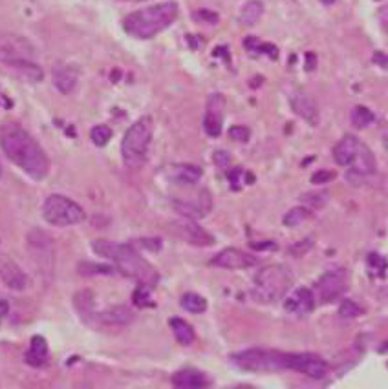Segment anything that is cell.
<instances>
[{"label": "cell", "mask_w": 388, "mask_h": 389, "mask_svg": "<svg viewBox=\"0 0 388 389\" xmlns=\"http://www.w3.org/2000/svg\"><path fill=\"white\" fill-rule=\"evenodd\" d=\"M374 62L375 64L383 66V68H388V55H384V53L381 52L374 53Z\"/></svg>", "instance_id": "obj_40"}, {"label": "cell", "mask_w": 388, "mask_h": 389, "mask_svg": "<svg viewBox=\"0 0 388 389\" xmlns=\"http://www.w3.org/2000/svg\"><path fill=\"white\" fill-rule=\"evenodd\" d=\"M333 178H336V172H332V170H318V172L314 174L311 183H314V185H323V183L332 181Z\"/></svg>", "instance_id": "obj_36"}, {"label": "cell", "mask_w": 388, "mask_h": 389, "mask_svg": "<svg viewBox=\"0 0 388 389\" xmlns=\"http://www.w3.org/2000/svg\"><path fill=\"white\" fill-rule=\"evenodd\" d=\"M53 81H55L57 90L61 91V94H70V91H74L75 84H77V74H75V69L65 66V68L55 69Z\"/></svg>", "instance_id": "obj_26"}, {"label": "cell", "mask_w": 388, "mask_h": 389, "mask_svg": "<svg viewBox=\"0 0 388 389\" xmlns=\"http://www.w3.org/2000/svg\"><path fill=\"white\" fill-rule=\"evenodd\" d=\"M213 208V198H211L209 191H200L194 199H185V201H174V210L182 214L187 220H200L205 218Z\"/></svg>", "instance_id": "obj_13"}, {"label": "cell", "mask_w": 388, "mask_h": 389, "mask_svg": "<svg viewBox=\"0 0 388 389\" xmlns=\"http://www.w3.org/2000/svg\"><path fill=\"white\" fill-rule=\"evenodd\" d=\"M179 305L185 311L192 312V315H200V312H204L207 309V300L196 293H185L182 296V300H179Z\"/></svg>", "instance_id": "obj_28"}, {"label": "cell", "mask_w": 388, "mask_h": 389, "mask_svg": "<svg viewBox=\"0 0 388 389\" xmlns=\"http://www.w3.org/2000/svg\"><path fill=\"white\" fill-rule=\"evenodd\" d=\"M368 267L370 269H379V276H383L387 273V259L383 256H379L377 252H372L368 256Z\"/></svg>", "instance_id": "obj_34"}, {"label": "cell", "mask_w": 388, "mask_h": 389, "mask_svg": "<svg viewBox=\"0 0 388 389\" xmlns=\"http://www.w3.org/2000/svg\"><path fill=\"white\" fill-rule=\"evenodd\" d=\"M229 135H231V139H235V141L245 143V141L249 139V130L245 128V126H231V130H229Z\"/></svg>", "instance_id": "obj_37"}, {"label": "cell", "mask_w": 388, "mask_h": 389, "mask_svg": "<svg viewBox=\"0 0 388 389\" xmlns=\"http://www.w3.org/2000/svg\"><path fill=\"white\" fill-rule=\"evenodd\" d=\"M374 121H375L374 112H372V110H368L367 106H355V108L352 110L353 128H357V130L367 128V126H370Z\"/></svg>", "instance_id": "obj_29"}, {"label": "cell", "mask_w": 388, "mask_h": 389, "mask_svg": "<svg viewBox=\"0 0 388 389\" xmlns=\"http://www.w3.org/2000/svg\"><path fill=\"white\" fill-rule=\"evenodd\" d=\"M209 384V378L198 369L187 368L172 375V385L179 389H201L207 388Z\"/></svg>", "instance_id": "obj_20"}, {"label": "cell", "mask_w": 388, "mask_h": 389, "mask_svg": "<svg viewBox=\"0 0 388 389\" xmlns=\"http://www.w3.org/2000/svg\"><path fill=\"white\" fill-rule=\"evenodd\" d=\"M74 305L79 316L88 324H92V318L96 315V298L92 291H79L74 296Z\"/></svg>", "instance_id": "obj_24"}, {"label": "cell", "mask_w": 388, "mask_h": 389, "mask_svg": "<svg viewBox=\"0 0 388 389\" xmlns=\"http://www.w3.org/2000/svg\"><path fill=\"white\" fill-rule=\"evenodd\" d=\"M121 2H145V0H121Z\"/></svg>", "instance_id": "obj_44"}, {"label": "cell", "mask_w": 388, "mask_h": 389, "mask_svg": "<svg viewBox=\"0 0 388 389\" xmlns=\"http://www.w3.org/2000/svg\"><path fill=\"white\" fill-rule=\"evenodd\" d=\"M361 145L362 141L359 137H355V135H345V137L340 139L339 143L333 147V159H336V163L339 164V167H346V169H348L350 164H352V161L355 159V156H357Z\"/></svg>", "instance_id": "obj_18"}, {"label": "cell", "mask_w": 388, "mask_h": 389, "mask_svg": "<svg viewBox=\"0 0 388 389\" xmlns=\"http://www.w3.org/2000/svg\"><path fill=\"white\" fill-rule=\"evenodd\" d=\"M211 265L213 267L220 269H233V271H238V269H251L255 265H258V259L255 256L248 254V252L240 251V249H235V247H229V249H223L218 254L211 259Z\"/></svg>", "instance_id": "obj_12"}, {"label": "cell", "mask_w": 388, "mask_h": 389, "mask_svg": "<svg viewBox=\"0 0 388 389\" xmlns=\"http://www.w3.org/2000/svg\"><path fill=\"white\" fill-rule=\"evenodd\" d=\"M213 159H214V163L218 164L220 169H226L227 164L231 163V156H229V154H227V152H222V150L214 152Z\"/></svg>", "instance_id": "obj_39"}, {"label": "cell", "mask_w": 388, "mask_h": 389, "mask_svg": "<svg viewBox=\"0 0 388 389\" xmlns=\"http://www.w3.org/2000/svg\"><path fill=\"white\" fill-rule=\"evenodd\" d=\"M311 212L308 210L306 207H295L292 208V210H288L286 214H284L282 218V223L286 227H296L301 225L302 221H306L308 218H310Z\"/></svg>", "instance_id": "obj_30"}, {"label": "cell", "mask_w": 388, "mask_h": 389, "mask_svg": "<svg viewBox=\"0 0 388 389\" xmlns=\"http://www.w3.org/2000/svg\"><path fill=\"white\" fill-rule=\"evenodd\" d=\"M223 115H226V97L222 94H213L207 99L204 117L205 134L209 137H218L223 128Z\"/></svg>", "instance_id": "obj_10"}, {"label": "cell", "mask_w": 388, "mask_h": 389, "mask_svg": "<svg viewBox=\"0 0 388 389\" xmlns=\"http://www.w3.org/2000/svg\"><path fill=\"white\" fill-rule=\"evenodd\" d=\"M233 363L244 371L270 373L289 369V353L270 349H248L231 356Z\"/></svg>", "instance_id": "obj_6"}, {"label": "cell", "mask_w": 388, "mask_h": 389, "mask_svg": "<svg viewBox=\"0 0 388 389\" xmlns=\"http://www.w3.org/2000/svg\"><path fill=\"white\" fill-rule=\"evenodd\" d=\"M348 289V273L345 269H332L318 278L315 283L314 294L321 303H332L340 298V294H345Z\"/></svg>", "instance_id": "obj_8"}, {"label": "cell", "mask_w": 388, "mask_h": 389, "mask_svg": "<svg viewBox=\"0 0 388 389\" xmlns=\"http://www.w3.org/2000/svg\"><path fill=\"white\" fill-rule=\"evenodd\" d=\"M0 147L6 157L31 179L43 181L50 172V159L35 139L18 125H6L0 132Z\"/></svg>", "instance_id": "obj_1"}, {"label": "cell", "mask_w": 388, "mask_h": 389, "mask_svg": "<svg viewBox=\"0 0 388 389\" xmlns=\"http://www.w3.org/2000/svg\"><path fill=\"white\" fill-rule=\"evenodd\" d=\"M289 371L302 373V375L321 380L328 373V363L315 353H289Z\"/></svg>", "instance_id": "obj_9"}, {"label": "cell", "mask_w": 388, "mask_h": 389, "mask_svg": "<svg viewBox=\"0 0 388 389\" xmlns=\"http://www.w3.org/2000/svg\"><path fill=\"white\" fill-rule=\"evenodd\" d=\"M178 18V4L169 0L162 4L147 6L143 9H138L123 21V28L128 35L135 39H153L157 33L172 24Z\"/></svg>", "instance_id": "obj_3"}, {"label": "cell", "mask_w": 388, "mask_h": 389, "mask_svg": "<svg viewBox=\"0 0 388 389\" xmlns=\"http://www.w3.org/2000/svg\"><path fill=\"white\" fill-rule=\"evenodd\" d=\"M321 2H323V4H326V6H332V4H336V0H321Z\"/></svg>", "instance_id": "obj_43"}, {"label": "cell", "mask_w": 388, "mask_h": 389, "mask_svg": "<svg viewBox=\"0 0 388 389\" xmlns=\"http://www.w3.org/2000/svg\"><path fill=\"white\" fill-rule=\"evenodd\" d=\"M201 176H204V170L196 164H176L170 170V179L179 183V185H194L200 181Z\"/></svg>", "instance_id": "obj_23"}, {"label": "cell", "mask_w": 388, "mask_h": 389, "mask_svg": "<svg viewBox=\"0 0 388 389\" xmlns=\"http://www.w3.org/2000/svg\"><path fill=\"white\" fill-rule=\"evenodd\" d=\"M362 312L365 311H362L361 305H357L353 300H345V302L340 303L339 315L343 316V318H357V316H361Z\"/></svg>", "instance_id": "obj_32"}, {"label": "cell", "mask_w": 388, "mask_h": 389, "mask_svg": "<svg viewBox=\"0 0 388 389\" xmlns=\"http://www.w3.org/2000/svg\"><path fill=\"white\" fill-rule=\"evenodd\" d=\"M154 134V123L153 117H141L131 128L127 130V134L123 135L121 141V156L123 161L131 169H138L145 163L148 154V147L153 141Z\"/></svg>", "instance_id": "obj_5"}, {"label": "cell", "mask_w": 388, "mask_h": 389, "mask_svg": "<svg viewBox=\"0 0 388 389\" xmlns=\"http://www.w3.org/2000/svg\"><path fill=\"white\" fill-rule=\"evenodd\" d=\"M113 271H118L116 267H110V265H97V264H81L79 265V273L81 274H99V273H105L110 274L113 273Z\"/></svg>", "instance_id": "obj_33"}, {"label": "cell", "mask_w": 388, "mask_h": 389, "mask_svg": "<svg viewBox=\"0 0 388 389\" xmlns=\"http://www.w3.org/2000/svg\"><path fill=\"white\" fill-rule=\"evenodd\" d=\"M90 137H92V143L96 147H105V145H109L110 139H112V128L106 125L94 126L92 132H90Z\"/></svg>", "instance_id": "obj_31"}, {"label": "cell", "mask_w": 388, "mask_h": 389, "mask_svg": "<svg viewBox=\"0 0 388 389\" xmlns=\"http://www.w3.org/2000/svg\"><path fill=\"white\" fill-rule=\"evenodd\" d=\"M293 281L295 276L286 265H266L255 276L251 296L258 303H275L289 293Z\"/></svg>", "instance_id": "obj_4"}, {"label": "cell", "mask_w": 388, "mask_h": 389, "mask_svg": "<svg viewBox=\"0 0 388 389\" xmlns=\"http://www.w3.org/2000/svg\"><path fill=\"white\" fill-rule=\"evenodd\" d=\"M134 303L140 305V308H145V305H153V302L148 300V287L140 286V289L135 291L134 294Z\"/></svg>", "instance_id": "obj_35"}, {"label": "cell", "mask_w": 388, "mask_h": 389, "mask_svg": "<svg viewBox=\"0 0 388 389\" xmlns=\"http://www.w3.org/2000/svg\"><path fill=\"white\" fill-rule=\"evenodd\" d=\"M28 245H30V252L37 258V264L40 267H52L53 264V243L48 238V234L40 232V230H33L28 236Z\"/></svg>", "instance_id": "obj_14"}, {"label": "cell", "mask_w": 388, "mask_h": 389, "mask_svg": "<svg viewBox=\"0 0 388 389\" xmlns=\"http://www.w3.org/2000/svg\"><path fill=\"white\" fill-rule=\"evenodd\" d=\"M292 108L296 115L304 119L308 125H317L318 123V106L317 101L308 94V91H295L292 97Z\"/></svg>", "instance_id": "obj_16"}, {"label": "cell", "mask_w": 388, "mask_h": 389, "mask_svg": "<svg viewBox=\"0 0 388 389\" xmlns=\"http://www.w3.org/2000/svg\"><path fill=\"white\" fill-rule=\"evenodd\" d=\"M134 320V312L125 305H118V308H109L105 311L96 312L92 322H101L103 325H127Z\"/></svg>", "instance_id": "obj_22"}, {"label": "cell", "mask_w": 388, "mask_h": 389, "mask_svg": "<svg viewBox=\"0 0 388 389\" xmlns=\"http://www.w3.org/2000/svg\"><path fill=\"white\" fill-rule=\"evenodd\" d=\"M92 249L97 256L110 259L123 276L134 278L140 286L148 287V289L157 286V281H160L157 271L132 245L110 242V239H96L92 243Z\"/></svg>", "instance_id": "obj_2"}, {"label": "cell", "mask_w": 388, "mask_h": 389, "mask_svg": "<svg viewBox=\"0 0 388 389\" xmlns=\"http://www.w3.org/2000/svg\"><path fill=\"white\" fill-rule=\"evenodd\" d=\"M0 278L4 280L6 286L13 291H22L28 286V276L21 271L15 261L6 256H0Z\"/></svg>", "instance_id": "obj_19"}, {"label": "cell", "mask_w": 388, "mask_h": 389, "mask_svg": "<svg viewBox=\"0 0 388 389\" xmlns=\"http://www.w3.org/2000/svg\"><path fill=\"white\" fill-rule=\"evenodd\" d=\"M170 329H172V333H174V338L178 340V344L182 346H191L196 340V333H194V329L191 327V324L184 320V318H170L169 320Z\"/></svg>", "instance_id": "obj_25"}, {"label": "cell", "mask_w": 388, "mask_h": 389, "mask_svg": "<svg viewBox=\"0 0 388 389\" xmlns=\"http://www.w3.org/2000/svg\"><path fill=\"white\" fill-rule=\"evenodd\" d=\"M31 57H33V50L30 43L15 35H0V62L8 66L9 62L22 61V59L31 61Z\"/></svg>", "instance_id": "obj_11"}, {"label": "cell", "mask_w": 388, "mask_h": 389, "mask_svg": "<svg viewBox=\"0 0 388 389\" xmlns=\"http://www.w3.org/2000/svg\"><path fill=\"white\" fill-rule=\"evenodd\" d=\"M284 309L295 316H308L314 312L315 309V294L306 287L296 289L295 293L289 294L286 302H284Z\"/></svg>", "instance_id": "obj_15"}, {"label": "cell", "mask_w": 388, "mask_h": 389, "mask_svg": "<svg viewBox=\"0 0 388 389\" xmlns=\"http://www.w3.org/2000/svg\"><path fill=\"white\" fill-rule=\"evenodd\" d=\"M43 218L53 227L79 225L87 220V212L83 207L70 198L61 194H53L46 198L43 205Z\"/></svg>", "instance_id": "obj_7"}, {"label": "cell", "mask_w": 388, "mask_h": 389, "mask_svg": "<svg viewBox=\"0 0 388 389\" xmlns=\"http://www.w3.org/2000/svg\"><path fill=\"white\" fill-rule=\"evenodd\" d=\"M174 230L176 234H178V238H182L187 243H192V245L207 247L214 243L213 236H211L205 229H201L198 223H194V220L182 221V223H178V225L174 227Z\"/></svg>", "instance_id": "obj_17"}, {"label": "cell", "mask_w": 388, "mask_h": 389, "mask_svg": "<svg viewBox=\"0 0 388 389\" xmlns=\"http://www.w3.org/2000/svg\"><path fill=\"white\" fill-rule=\"evenodd\" d=\"M134 243H138V245L145 247L147 251L150 252H157L160 249H162V239L160 238H148V239H135Z\"/></svg>", "instance_id": "obj_38"}, {"label": "cell", "mask_w": 388, "mask_h": 389, "mask_svg": "<svg viewBox=\"0 0 388 389\" xmlns=\"http://www.w3.org/2000/svg\"><path fill=\"white\" fill-rule=\"evenodd\" d=\"M8 311H9V305L6 300H0V322L4 320L6 316H8Z\"/></svg>", "instance_id": "obj_41"}, {"label": "cell", "mask_w": 388, "mask_h": 389, "mask_svg": "<svg viewBox=\"0 0 388 389\" xmlns=\"http://www.w3.org/2000/svg\"><path fill=\"white\" fill-rule=\"evenodd\" d=\"M0 172H2V169H0Z\"/></svg>", "instance_id": "obj_45"}, {"label": "cell", "mask_w": 388, "mask_h": 389, "mask_svg": "<svg viewBox=\"0 0 388 389\" xmlns=\"http://www.w3.org/2000/svg\"><path fill=\"white\" fill-rule=\"evenodd\" d=\"M48 359H50L48 342H46V338L44 337H40V334H35V337L31 338L30 349L26 351L24 360H26V363L28 366H31V368H43V366H46Z\"/></svg>", "instance_id": "obj_21"}, {"label": "cell", "mask_w": 388, "mask_h": 389, "mask_svg": "<svg viewBox=\"0 0 388 389\" xmlns=\"http://www.w3.org/2000/svg\"><path fill=\"white\" fill-rule=\"evenodd\" d=\"M253 249H262V247H267V249H275V243H251Z\"/></svg>", "instance_id": "obj_42"}, {"label": "cell", "mask_w": 388, "mask_h": 389, "mask_svg": "<svg viewBox=\"0 0 388 389\" xmlns=\"http://www.w3.org/2000/svg\"><path fill=\"white\" fill-rule=\"evenodd\" d=\"M264 15V4L260 0H249L240 11V22L244 26H255Z\"/></svg>", "instance_id": "obj_27"}]
</instances>
